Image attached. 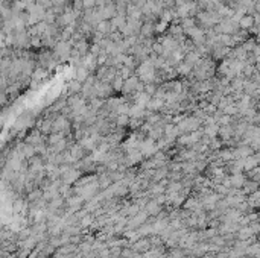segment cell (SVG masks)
Here are the masks:
<instances>
[{
    "instance_id": "1",
    "label": "cell",
    "mask_w": 260,
    "mask_h": 258,
    "mask_svg": "<svg viewBox=\"0 0 260 258\" xmlns=\"http://www.w3.org/2000/svg\"><path fill=\"white\" fill-rule=\"evenodd\" d=\"M251 24H253V18H251V17H244V18L240 20V26H242V28H249Z\"/></svg>"
}]
</instances>
